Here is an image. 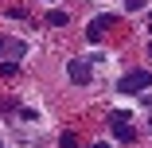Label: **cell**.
I'll use <instances>...</instances> for the list:
<instances>
[{
  "instance_id": "4",
  "label": "cell",
  "mask_w": 152,
  "mask_h": 148,
  "mask_svg": "<svg viewBox=\"0 0 152 148\" xmlns=\"http://www.w3.org/2000/svg\"><path fill=\"white\" fill-rule=\"evenodd\" d=\"M66 74H70V82H90V63H82V58H74Z\"/></svg>"
},
{
  "instance_id": "3",
  "label": "cell",
  "mask_w": 152,
  "mask_h": 148,
  "mask_svg": "<svg viewBox=\"0 0 152 148\" xmlns=\"http://www.w3.org/2000/svg\"><path fill=\"white\" fill-rule=\"evenodd\" d=\"M0 55H8V63L23 58V39H0Z\"/></svg>"
},
{
  "instance_id": "7",
  "label": "cell",
  "mask_w": 152,
  "mask_h": 148,
  "mask_svg": "<svg viewBox=\"0 0 152 148\" xmlns=\"http://www.w3.org/2000/svg\"><path fill=\"white\" fill-rule=\"evenodd\" d=\"M47 23H55V27H63V23H66V12H51V16H47Z\"/></svg>"
},
{
  "instance_id": "1",
  "label": "cell",
  "mask_w": 152,
  "mask_h": 148,
  "mask_svg": "<svg viewBox=\"0 0 152 148\" xmlns=\"http://www.w3.org/2000/svg\"><path fill=\"white\" fill-rule=\"evenodd\" d=\"M148 86H152V74L148 70H129L125 78L117 82V90L121 94H140V90H148Z\"/></svg>"
},
{
  "instance_id": "6",
  "label": "cell",
  "mask_w": 152,
  "mask_h": 148,
  "mask_svg": "<svg viewBox=\"0 0 152 148\" xmlns=\"http://www.w3.org/2000/svg\"><path fill=\"white\" fill-rule=\"evenodd\" d=\"M58 148H78V136H74V133H63V140H58Z\"/></svg>"
},
{
  "instance_id": "10",
  "label": "cell",
  "mask_w": 152,
  "mask_h": 148,
  "mask_svg": "<svg viewBox=\"0 0 152 148\" xmlns=\"http://www.w3.org/2000/svg\"><path fill=\"white\" fill-rule=\"evenodd\" d=\"M148 23H152V16H148Z\"/></svg>"
},
{
  "instance_id": "5",
  "label": "cell",
  "mask_w": 152,
  "mask_h": 148,
  "mask_svg": "<svg viewBox=\"0 0 152 148\" xmlns=\"http://www.w3.org/2000/svg\"><path fill=\"white\" fill-rule=\"evenodd\" d=\"M113 121H117V140H125V144H133V136H137V133H133V129L125 125V113H117Z\"/></svg>"
},
{
  "instance_id": "2",
  "label": "cell",
  "mask_w": 152,
  "mask_h": 148,
  "mask_svg": "<svg viewBox=\"0 0 152 148\" xmlns=\"http://www.w3.org/2000/svg\"><path fill=\"white\" fill-rule=\"evenodd\" d=\"M109 27H113V16H94V20H90V27H86V39H90V43H102Z\"/></svg>"
},
{
  "instance_id": "8",
  "label": "cell",
  "mask_w": 152,
  "mask_h": 148,
  "mask_svg": "<svg viewBox=\"0 0 152 148\" xmlns=\"http://www.w3.org/2000/svg\"><path fill=\"white\" fill-rule=\"evenodd\" d=\"M94 148H109V144H102V140H98V144H94Z\"/></svg>"
},
{
  "instance_id": "9",
  "label": "cell",
  "mask_w": 152,
  "mask_h": 148,
  "mask_svg": "<svg viewBox=\"0 0 152 148\" xmlns=\"http://www.w3.org/2000/svg\"><path fill=\"white\" fill-rule=\"evenodd\" d=\"M148 55H152V47H148Z\"/></svg>"
}]
</instances>
